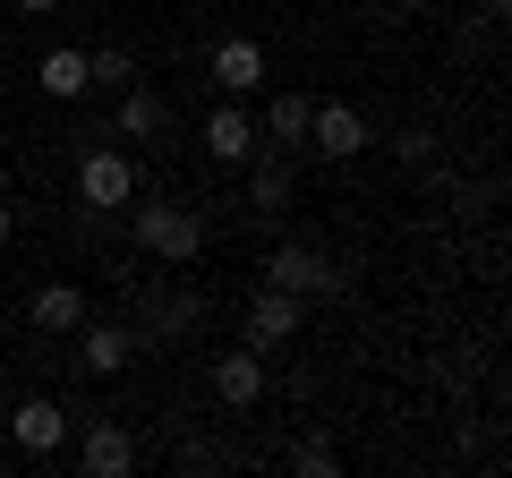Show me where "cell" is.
<instances>
[{
	"mask_svg": "<svg viewBox=\"0 0 512 478\" xmlns=\"http://www.w3.org/2000/svg\"><path fill=\"white\" fill-rule=\"evenodd\" d=\"M376 9H384V18H410V9H419V0H376Z\"/></svg>",
	"mask_w": 512,
	"mask_h": 478,
	"instance_id": "22",
	"label": "cell"
},
{
	"mask_svg": "<svg viewBox=\"0 0 512 478\" xmlns=\"http://www.w3.org/2000/svg\"><path fill=\"white\" fill-rule=\"evenodd\" d=\"M77 410L60 402V393H26V402H9V453L18 461H52L60 444H69Z\"/></svg>",
	"mask_w": 512,
	"mask_h": 478,
	"instance_id": "4",
	"label": "cell"
},
{
	"mask_svg": "<svg viewBox=\"0 0 512 478\" xmlns=\"http://www.w3.org/2000/svg\"><path fill=\"white\" fill-rule=\"evenodd\" d=\"M9 9H26V18H52V9H60V0H9Z\"/></svg>",
	"mask_w": 512,
	"mask_h": 478,
	"instance_id": "21",
	"label": "cell"
},
{
	"mask_svg": "<svg viewBox=\"0 0 512 478\" xmlns=\"http://www.w3.org/2000/svg\"><path fill=\"white\" fill-rule=\"evenodd\" d=\"M9 239H18V205L0 197V248H9Z\"/></svg>",
	"mask_w": 512,
	"mask_h": 478,
	"instance_id": "20",
	"label": "cell"
},
{
	"mask_svg": "<svg viewBox=\"0 0 512 478\" xmlns=\"http://www.w3.org/2000/svg\"><path fill=\"white\" fill-rule=\"evenodd\" d=\"M128 239H137V257H154V265H197L205 257V214L197 205H180V197H128Z\"/></svg>",
	"mask_w": 512,
	"mask_h": 478,
	"instance_id": "1",
	"label": "cell"
},
{
	"mask_svg": "<svg viewBox=\"0 0 512 478\" xmlns=\"http://www.w3.org/2000/svg\"><path fill=\"white\" fill-rule=\"evenodd\" d=\"M308 94H274V103H265V120H256V137H265V146H282V154H291V146H308Z\"/></svg>",
	"mask_w": 512,
	"mask_h": 478,
	"instance_id": "16",
	"label": "cell"
},
{
	"mask_svg": "<svg viewBox=\"0 0 512 478\" xmlns=\"http://www.w3.org/2000/svg\"><path fill=\"white\" fill-rule=\"evenodd\" d=\"M197 137H205V163H222V171H239L256 146H265V137H256V111H248V103H231V94L205 111V129H197Z\"/></svg>",
	"mask_w": 512,
	"mask_h": 478,
	"instance_id": "9",
	"label": "cell"
},
{
	"mask_svg": "<svg viewBox=\"0 0 512 478\" xmlns=\"http://www.w3.org/2000/svg\"><path fill=\"white\" fill-rule=\"evenodd\" d=\"M137 350H146V333H137V325H120V316H86V325L69 333V368L77 376H120Z\"/></svg>",
	"mask_w": 512,
	"mask_h": 478,
	"instance_id": "5",
	"label": "cell"
},
{
	"mask_svg": "<svg viewBox=\"0 0 512 478\" xmlns=\"http://www.w3.org/2000/svg\"><path fill=\"white\" fill-rule=\"evenodd\" d=\"M137 188H146V171H137V154H128L120 137H86V146H77V205H86V214H128Z\"/></svg>",
	"mask_w": 512,
	"mask_h": 478,
	"instance_id": "2",
	"label": "cell"
},
{
	"mask_svg": "<svg viewBox=\"0 0 512 478\" xmlns=\"http://www.w3.org/2000/svg\"><path fill=\"white\" fill-rule=\"evenodd\" d=\"M299 325H308V299L274 291V282H256V291H248V316H239V342H256V350H274V342H291Z\"/></svg>",
	"mask_w": 512,
	"mask_h": 478,
	"instance_id": "8",
	"label": "cell"
},
{
	"mask_svg": "<svg viewBox=\"0 0 512 478\" xmlns=\"http://www.w3.org/2000/svg\"><path fill=\"white\" fill-rule=\"evenodd\" d=\"M239 171H248V222H282V214H291L299 171H291V154H282V146H256Z\"/></svg>",
	"mask_w": 512,
	"mask_h": 478,
	"instance_id": "6",
	"label": "cell"
},
{
	"mask_svg": "<svg viewBox=\"0 0 512 478\" xmlns=\"http://www.w3.org/2000/svg\"><path fill=\"white\" fill-rule=\"evenodd\" d=\"M103 129L120 137V146H154V137L171 129V103L146 86V77H137V86H120V94H111V120H103Z\"/></svg>",
	"mask_w": 512,
	"mask_h": 478,
	"instance_id": "11",
	"label": "cell"
},
{
	"mask_svg": "<svg viewBox=\"0 0 512 478\" xmlns=\"http://www.w3.org/2000/svg\"><path fill=\"white\" fill-rule=\"evenodd\" d=\"M86 77H94L103 94H120V86H137V60H128L120 43H111V52H86Z\"/></svg>",
	"mask_w": 512,
	"mask_h": 478,
	"instance_id": "17",
	"label": "cell"
},
{
	"mask_svg": "<svg viewBox=\"0 0 512 478\" xmlns=\"http://www.w3.org/2000/svg\"><path fill=\"white\" fill-rule=\"evenodd\" d=\"M35 86L52 94V103H77V94H94V77H86V52H77V43H52V52L35 60Z\"/></svg>",
	"mask_w": 512,
	"mask_h": 478,
	"instance_id": "15",
	"label": "cell"
},
{
	"mask_svg": "<svg viewBox=\"0 0 512 478\" xmlns=\"http://www.w3.org/2000/svg\"><path fill=\"white\" fill-rule=\"evenodd\" d=\"M291 470H308V478H333V470H342V453H333L325 436H308V444L291 453Z\"/></svg>",
	"mask_w": 512,
	"mask_h": 478,
	"instance_id": "19",
	"label": "cell"
},
{
	"mask_svg": "<svg viewBox=\"0 0 512 478\" xmlns=\"http://www.w3.org/2000/svg\"><path fill=\"white\" fill-rule=\"evenodd\" d=\"M308 154H325V163H359V154H367V120L350 103H316L308 111Z\"/></svg>",
	"mask_w": 512,
	"mask_h": 478,
	"instance_id": "13",
	"label": "cell"
},
{
	"mask_svg": "<svg viewBox=\"0 0 512 478\" xmlns=\"http://www.w3.org/2000/svg\"><path fill=\"white\" fill-rule=\"evenodd\" d=\"M77 470L86 478H120V470H137V436H128L120 419H94V410H77Z\"/></svg>",
	"mask_w": 512,
	"mask_h": 478,
	"instance_id": "7",
	"label": "cell"
},
{
	"mask_svg": "<svg viewBox=\"0 0 512 478\" xmlns=\"http://www.w3.org/2000/svg\"><path fill=\"white\" fill-rule=\"evenodd\" d=\"M0 393H9V359H0Z\"/></svg>",
	"mask_w": 512,
	"mask_h": 478,
	"instance_id": "23",
	"label": "cell"
},
{
	"mask_svg": "<svg viewBox=\"0 0 512 478\" xmlns=\"http://www.w3.org/2000/svg\"><path fill=\"white\" fill-rule=\"evenodd\" d=\"M265 385H274V368H265V350H256V342H239V350H222V359H214V402L222 410H256V402H265Z\"/></svg>",
	"mask_w": 512,
	"mask_h": 478,
	"instance_id": "12",
	"label": "cell"
},
{
	"mask_svg": "<svg viewBox=\"0 0 512 478\" xmlns=\"http://www.w3.org/2000/svg\"><path fill=\"white\" fill-rule=\"evenodd\" d=\"M393 154H402V171H427V163H436V129H402Z\"/></svg>",
	"mask_w": 512,
	"mask_h": 478,
	"instance_id": "18",
	"label": "cell"
},
{
	"mask_svg": "<svg viewBox=\"0 0 512 478\" xmlns=\"http://www.w3.org/2000/svg\"><path fill=\"white\" fill-rule=\"evenodd\" d=\"M256 282H274V291L291 299H342V265L325 257V248H308V239H282V248H265V265H256Z\"/></svg>",
	"mask_w": 512,
	"mask_h": 478,
	"instance_id": "3",
	"label": "cell"
},
{
	"mask_svg": "<svg viewBox=\"0 0 512 478\" xmlns=\"http://www.w3.org/2000/svg\"><path fill=\"white\" fill-rule=\"evenodd\" d=\"M86 291H77V282H35V299H26V325L43 333V342H69L77 325H86Z\"/></svg>",
	"mask_w": 512,
	"mask_h": 478,
	"instance_id": "14",
	"label": "cell"
},
{
	"mask_svg": "<svg viewBox=\"0 0 512 478\" xmlns=\"http://www.w3.org/2000/svg\"><path fill=\"white\" fill-rule=\"evenodd\" d=\"M205 77H214V94L248 103V94L265 86V43H256V35H222L214 52H205Z\"/></svg>",
	"mask_w": 512,
	"mask_h": 478,
	"instance_id": "10",
	"label": "cell"
}]
</instances>
